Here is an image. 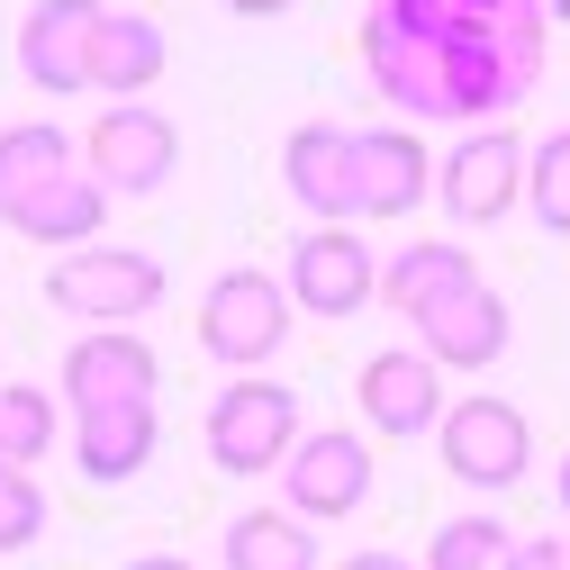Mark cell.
I'll list each match as a JSON object with an SVG mask.
<instances>
[{"mask_svg": "<svg viewBox=\"0 0 570 570\" xmlns=\"http://www.w3.org/2000/svg\"><path fill=\"white\" fill-rule=\"evenodd\" d=\"M281 344H291V291H281L272 272L236 263V272L208 281V299H199V353H208V363L263 372Z\"/></svg>", "mask_w": 570, "mask_h": 570, "instance_id": "4", "label": "cell"}, {"mask_svg": "<svg viewBox=\"0 0 570 570\" xmlns=\"http://www.w3.org/2000/svg\"><path fill=\"white\" fill-rule=\"evenodd\" d=\"M525 208H534L543 236H570V127H552L525 155Z\"/></svg>", "mask_w": 570, "mask_h": 570, "instance_id": "24", "label": "cell"}, {"mask_svg": "<svg viewBox=\"0 0 570 570\" xmlns=\"http://www.w3.org/2000/svg\"><path fill=\"white\" fill-rule=\"evenodd\" d=\"M299 444V390H281L263 372H236L218 399H208V462L227 480H263L281 471Z\"/></svg>", "mask_w": 570, "mask_h": 570, "instance_id": "2", "label": "cell"}, {"mask_svg": "<svg viewBox=\"0 0 570 570\" xmlns=\"http://www.w3.org/2000/svg\"><path fill=\"white\" fill-rule=\"evenodd\" d=\"M91 28H100V0H37L19 19V73L37 91H91Z\"/></svg>", "mask_w": 570, "mask_h": 570, "instance_id": "13", "label": "cell"}, {"mask_svg": "<svg viewBox=\"0 0 570 570\" xmlns=\"http://www.w3.org/2000/svg\"><path fill=\"white\" fill-rule=\"evenodd\" d=\"M543 28L534 0H372L363 73L416 127H498L543 82Z\"/></svg>", "mask_w": 570, "mask_h": 570, "instance_id": "1", "label": "cell"}, {"mask_svg": "<svg viewBox=\"0 0 570 570\" xmlns=\"http://www.w3.org/2000/svg\"><path fill=\"white\" fill-rule=\"evenodd\" d=\"M63 173H73V136H63V127H46V118L0 127V227H10L37 190H55Z\"/></svg>", "mask_w": 570, "mask_h": 570, "instance_id": "20", "label": "cell"}, {"mask_svg": "<svg viewBox=\"0 0 570 570\" xmlns=\"http://www.w3.org/2000/svg\"><path fill=\"white\" fill-rule=\"evenodd\" d=\"M353 399H363V416H372V435H435L444 425V372L425 363L416 344H390V353H372L363 363V381H353Z\"/></svg>", "mask_w": 570, "mask_h": 570, "instance_id": "12", "label": "cell"}, {"mask_svg": "<svg viewBox=\"0 0 570 570\" xmlns=\"http://www.w3.org/2000/svg\"><path fill=\"white\" fill-rule=\"evenodd\" d=\"M508 525H498V517H444L435 525V552H425V570H508Z\"/></svg>", "mask_w": 570, "mask_h": 570, "instance_id": "23", "label": "cell"}, {"mask_svg": "<svg viewBox=\"0 0 570 570\" xmlns=\"http://www.w3.org/2000/svg\"><path fill=\"white\" fill-rule=\"evenodd\" d=\"M46 534V489L28 471H0V552H28Z\"/></svg>", "mask_w": 570, "mask_h": 570, "instance_id": "25", "label": "cell"}, {"mask_svg": "<svg viewBox=\"0 0 570 570\" xmlns=\"http://www.w3.org/2000/svg\"><path fill=\"white\" fill-rule=\"evenodd\" d=\"M155 390H164V363H155V344L127 335V326H91L73 353H63V399H73V416H91V407H155Z\"/></svg>", "mask_w": 570, "mask_h": 570, "instance_id": "8", "label": "cell"}, {"mask_svg": "<svg viewBox=\"0 0 570 570\" xmlns=\"http://www.w3.org/2000/svg\"><path fill=\"white\" fill-rule=\"evenodd\" d=\"M435 164H425L416 127H363L353 136V218H407L425 199Z\"/></svg>", "mask_w": 570, "mask_h": 570, "instance_id": "14", "label": "cell"}, {"mask_svg": "<svg viewBox=\"0 0 570 570\" xmlns=\"http://www.w3.org/2000/svg\"><path fill=\"white\" fill-rule=\"evenodd\" d=\"M435 181H444V208H453L462 227H498L525 199V146H517L508 127H471L462 146L444 155Z\"/></svg>", "mask_w": 570, "mask_h": 570, "instance_id": "9", "label": "cell"}, {"mask_svg": "<svg viewBox=\"0 0 570 570\" xmlns=\"http://www.w3.org/2000/svg\"><path fill=\"white\" fill-rule=\"evenodd\" d=\"M281 291L308 317H353V308L381 299V263H372V245L353 227H308L291 245V281H281Z\"/></svg>", "mask_w": 570, "mask_h": 570, "instance_id": "7", "label": "cell"}, {"mask_svg": "<svg viewBox=\"0 0 570 570\" xmlns=\"http://www.w3.org/2000/svg\"><path fill=\"white\" fill-rule=\"evenodd\" d=\"M227 10H236V19H281L291 0H227Z\"/></svg>", "mask_w": 570, "mask_h": 570, "instance_id": "28", "label": "cell"}, {"mask_svg": "<svg viewBox=\"0 0 570 570\" xmlns=\"http://www.w3.org/2000/svg\"><path fill=\"white\" fill-rule=\"evenodd\" d=\"M534 10H543V19H561V28H570V0H534Z\"/></svg>", "mask_w": 570, "mask_h": 570, "instance_id": "31", "label": "cell"}, {"mask_svg": "<svg viewBox=\"0 0 570 570\" xmlns=\"http://www.w3.org/2000/svg\"><path fill=\"white\" fill-rule=\"evenodd\" d=\"M416 326V353L435 372H489L498 353H508V335H517V317H508V299L489 291V281H471V291H453V299H435L425 317H407Z\"/></svg>", "mask_w": 570, "mask_h": 570, "instance_id": "10", "label": "cell"}, {"mask_svg": "<svg viewBox=\"0 0 570 570\" xmlns=\"http://www.w3.org/2000/svg\"><path fill=\"white\" fill-rule=\"evenodd\" d=\"M218 561H227V570H317L326 552H317V525H308V517H291V508H245V517L227 525Z\"/></svg>", "mask_w": 570, "mask_h": 570, "instance_id": "21", "label": "cell"}, {"mask_svg": "<svg viewBox=\"0 0 570 570\" xmlns=\"http://www.w3.org/2000/svg\"><path fill=\"white\" fill-rule=\"evenodd\" d=\"M28 245H55V254H73V245H100V227H109V190L91 181V173H63L55 190H37L19 218H10Z\"/></svg>", "mask_w": 570, "mask_h": 570, "instance_id": "19", "label": "cell"}, {"mask_svg": "<svg viewBox=\"0 0 570 570\" xmlns=\"http://www.w3.org/2000/svg\"><path fill=\"white\" fill-rule=\"evenodd\" d=\"M471 281H480L471 245H453V236H425V245H399V254L381 263V299H390L399 317H425L435 299L471 291Z\"/></svg>", "mask_w": 570, "mask_h": 570, "instance_id": "18", "label": "cell"}, {"mask_svg": "<svg viewBox=\"0 0 570 570\" xmlns=\"http://www.w3.org/2000/svg\"><path fill=\"white\" fill-rule=\"evenodd\" d=\"M508 570H570V543L561 534H517L508 543Z\"/></svg>", "mask_w": 570, "mask_h": 570, "instance_id": "26", "label": "cell"}, {"mask_svg": "<svg viewBox=\"0 0 570 570\" xmlns=\"http://www.w3.org/2000/svg\"><path fill=\"white\" fill-rule=\"evenodd\" d=\"M46 299L82 326H127V317L164 308V263L136 254V245H73V254H55Z\"/></svg>", "mask_w": 570, "mask_h": 570, "instance_id": "3", "label": "cell"}, {"mask_svg": "<svg viewBox=\"0 0 570 570\" xmlns=\"http://www.w3.org/2000/svg\"><path fill=\"white\" fill-rule=\"evenodd\" d=\"M281 181H291V199L308 208L317 227H344L353 218V127H291V146H281Z\"/></svg>", "mask_w": 570, "mask_h": 570, "instance_id": "15", "label": "cell"}, {"mask_svg": "<svg viewBox=\"0 0 570 570\" xmlns=\"http://www.w3.org/2000/svg\"><path fill=\"white\" fill-rule=\"evenodd\" d=\"M82 155H91L82 173H91L109 199H146V190H164L173 164H181V127H173L164 109H146V100H109Z\"/></svg>", "mask_w": 570, "mask_h": 570, "instance_id": "6", "label": "cell"}, {"mask_svg": "<svg viewBox=\"0 0 570 570\" xmlns=\"http://www.w3.org/2000/svg\"><path fill=\"white\" fill-rule=\"evenodd\" d=\"M552 498H561V517H570V453H561V471H552Z\"/></svg>", "mask_w": 570, "mask_h": 570, "instance_id": "30", "label": "cell"}, {"mask_svg": "<svg viewBox=\"0 0 570 570\" xmlns=\"http://www.w3.org/2000/svg\"><path fill=\"white\" fill-rule=\"evenodd\" d=\"M55 453V399L37 381H0V471H37Z\"/></svg>", "mask_w": 570, "mask_h": 570, "instance_id": "22", "label": "cell"}, {"mask_svg": "<svg viewBox=\"0 0 570 570\" xmlns=\"http://www.w3.org/2000/svg\"><path fill=\"white\" fill-rule=\"evenodd\" d=\"M155 444H164L155 407H91V416H73V471H82L91 489L136 480V471L155 462Z\"/></svg>", "mask_w": 570, "mask_h": 570, "instance_id": "16", "label": "cell"}, {"mask_svg": "<svg viewBox=\"0 0 570 570\" xmlns=\"http://www.w3.org/2000/svg\"><path fill=\"white\" fill-rule=\"evenodd\" d=\"M127 570H199V561H181V552H146V561H127Z\"/></svg>", "mask_w": 570, "mask_h": 570, "instance_id": "29", "label": "cell"}, {"mask_svg": "<svg viewBox=\"0 0 570 570\" xmlns=\"http://www.w3.org/2000/svg\"><path fill=\"white\" fill-rule=\"evenodd\" d=\"M335 570H416V561H399V552H353V561H335Z\"/></svg>", "mask_w": 570, "mask_h": 570, "instance_id": "27", "label": "cell"}, {"mask_svg": "<svg viewBox=\"0 0 570 570\" xmlns=\"http://www.w3.org/2000/svg\"><path fill=\"white\" fill-rule=\"evenodd\" d=\"M435 453H444V471H453L462 489H517L525 462H534V425H525L517 399H489V390H480V399H453V407H444Z\"/></svg>", "mask_w": 570, "mask_h": 570, "instance_id": "5", "label": "cell"}, {"mask_svg": "<svg viewBox=\"0 0 570 570\" xmlns=\"http://www.w3.org/2000/svg\"><path fill=\"white\" fill-rule=\"evenodd\" d=\"M155 73H164V28L146 10H100V28H91V91L146 100Z\"/></svg>", "mask_w": 570, "mask_h": 570, "instance_id": "17", "label": "cell"}, {"mask_svg": "<svg viewBox=\"0 0 570 570\" xmlns=\"http://www.w3.org/2000/svg\"><path fill=\"white\" fill-rule=\"evenodd\" d=\"M281 471H291V517H308V525L353 517V508L372 498V444L344 435V425H326V435H299Z\"/></svg>", "mask_w": 570, "mask_h": 570, "instance_id": "11", "label": "cell"}]
</instances>
